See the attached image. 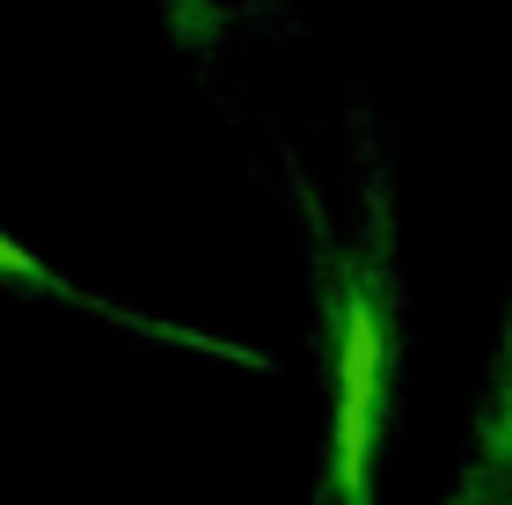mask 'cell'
Returning <instances> with one entry per match:
<instances>
[{
    "label": "cell",
    "mask_w": 512,
    "mask_h": 505,
    "mask_svg": "<svg viewBox=\"0 0 512 505\" xmlns=\"http://www.w3.org/2000/svg\"><path fill=\"white\" fill-rule=\"evenodd\" d=\"M374 381H381V323L374 308L352 301L344 315V396H337V491L359 498L366 484V410H374Z\"/></svg>",
    "instance_id": "obj_1"
},
{
    "label": "cell",
    "mask_w": 512,
    "mask_h": 505,
    "mask_svg": "<svg viewBox=\"0 0 512 505\" xmlns=\"http://www.w3.org/2000/svg\"><path fill=\"white\" fill-rule=\"evenodd\" d=\"M0 271H22V279H37L30 249H22V242H8V235H0Z\"/></svg>",
    "instance_id": "obj_2"
}]
</instances>
